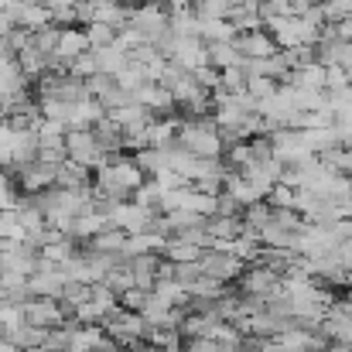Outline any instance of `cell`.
Returning a JSON list of instances; mask_svg holds the SVG:
<instances>
[{
	"instance_id": "cell-12",
	"label": "cell",
	"mask_w": 352,
	"mask_h": 352,
	"mask_svg": "<svg viewBox=\"0 0 352 352\" xmlns=\"http://www.w3.org/2000/svg\"><path fill=\"white\" fill-rule=\"evenodd\" d=\"M178 123L182 120L175 117H151V123H147V144L151 147H168L178 137Z\"/></svg>"
},
{
	"instance_id": "cell-23",
	"label": "cell",
	"mask_w": 352,
	"mask_h": 352,
	"mask_svg": "<svg viewBox=\"0 0 352 352\" xmlns=\"http://www.w3.org/2000/svg\"><path fill=\"white\" fill-rule=\"evenodd\" d=\"M117 34H120V28L107 24V21H89V24H86V41H89V48L117 45Z\"/></svg>"
},
{
	"instance_id": "cell-21",
	"label": "cell",
	"mask_w": 352,
	"mask_h": 352,
	"mask_svg": "<svg viewBox=\"0 0 352 352\" xmlns=\"http://www.w3.org/2000/svg\"><path fill=\"white\" fill-rule=\"evenodd\" d=\"M133 164L151 178V175H157L161 168H168V161H164V147H140V151H133Z\"/></svg>"
},
{
	"instance_id": "cell-44",
	"label": "cell",
	"mask_w": 352,
	"mask_h": 352,
	"mask_svg": "<svg viewBox=\"0 0 352 352\" xmlns=\"http://www.w3.org/2000/svg\"><path fill=\"white\" fill-rule=\"evenodd\" d=\"M69 352H86V349H76V346H72V349H69Z\"/></svg>"
},
{
	"instance_id": "cell-3",
	"label": "cell",
	"mask_w": 352,
	"mask_h": 352,
	"mask_svg": "<svg viewBox=\"0 0 352 352\" xmlns=\"http://www.w3.org/2000/svg\"><path fill=\"white\" fill-rule=\"evenodd\" d=\"M199 267H202V274L206 277H216V280H223V284H236V277L243 274V260L230 253V250H219V246H209V250H202V256H199Z\"/></svg>"
},
{
	"instance_id": "cell-14",
	"label": "cell",
	"mask_w": 352,
	"mask_h": 352,
	"mask_svg": "<svg viewBox=\"0 0 352 352\" xmlns=\"http://www.w3.org/2000/svg\"><path fill=\"white\" fill-rule=\"evenodd\" d=\"M151 294H157V298H161L164 305H171V308H185V301H188V287L178 284L175 277H157L154 287H151Z\"/></svg>"
},
{
	"instance_id": "cell-15",
	"label": "cell",
	"mask_w": 352,
	"mask_h": 352,
	"mask_svg": "<svg viewBox=\"0 0 352 352\" xmlns=\"http://www.w3.org/2000/svg\"><path fill=\"white\" fill-rule=\"evenodd\" d=\"M239 230H243V219H239V216H209V219H206V233L212 236V243L236 239Z\"/></svg>"
},
{
	"instance_id": "cell-33",
	"label": "cell",
	"mask_w": 352,
	"mask_h": 352,
	"mask_svg": "<svg viewBox=\"0 0 352 352\" xmlns=\"http://www.w3.org/2000/svg\"><path fill=\"white\" fill-rule=\"evenodd\" d=\"M31 34H34V31H28V28H21V24H17V28L3 38V48H7V52H14V55H21L24 48H31Z\"/></svg>"
},
{
	"instance_id": "cell-42",
	"label": "cell",
	"mask_w": 352,
	"mask_h": 352,
	"mask_svg": "<svg viewBox=\"0 0 352 352\" xmlns=\"http://www.w3.org/2000/svg\"><path fill=\"white\" fill-rule=\"evenodd\" d=\"M14 352H52V349H45V346H31V349H14Z\"/></svg>"
},
{
	"instance_id": "cell-13",
	"label": "cell",
	"mask_w": 352,
	"mask_h": 352,
	"mask_svg": "<svg viewBox=\"0 0 352 352\" xmlns=\"http://www.w3.org/2000/svg\"><path fill=\"white\" fill-rule=\"evenodd\" d=\"M10 10L17 14V24L28 28V31H38V28L52 24V10H48L45 3H38V0H31V3H24V7H10Z\"/></svg>"
},
{
	"instance_id": "cell-1",
	"label": "cell",
	"mask_w": 352,
	"mask_h": 352,
	"mask_svg": "<svg viewBox=\"0 0 352 352\" xmlns=\"http://www.w3.org/2000/svg\"><path fill=\"white\" fill-rule=\"evenodd\" d=\"M65 154H69L72 161L86 164L89 171H96L100 164L110 161V154L96 144V137H93L89 126H69V130H65Z\"/></svg>"
},
{
	"instance_id": "cell-19",
	"label": "cell",
	"mask_w": 352,
	"mask_h": 352,
	"mask_svg": "<svg viewBox=\"0 0 352 352\" xmlns=\"http://www.w3.org/2000/svg\"><path fill=\"white\" fill-rule=\"evenodd\" d=\"M93 55H96V65H100V72H107V76H117L120 69L126 65V58H130V52H123L120 45L93 48Z\"/></svg>"
},
{
	"instance_id": "cell-35",
	"label": "cell",
	"mask_w": 352,
	"mask_h": 352,
	"mask_svg": "<svg viewBox=\"0 0 352 352\" xmlns=\"http://www.w3.org/2000/svg\"><path fill=\"white\" fill-rule=\"evenodd\" d=\"M192 76H195V82H199L202 93H212L219 86V69H212V65H199Z\"/></svg>"
},
{
	"instance_id": "cell-26",
	"label": "cell",
	"mask_w": 352,
	"mask_h": 352,
	"mask_svg": "<svg viewBox=\"0 0 352 352\" xmlns=\"http://www.w3.org/2000/svg\"><path fill=\"white\" fill-rule=\"evenodd\" d=\"M219 93H226V96H236V93H243L246 89V69L243 65H230V69H223L219 72V86H216Z\"/></svg>"
},
{
	"instance_id": "cell-37",
	"label": "cell",
	"mask_w": 352,
	"mask_h": 352,
	"mask_svg": "<svg viewBox=\"0 0 352 352\" xmlns=\"http://www.w3.org/2000/svg\"><path fill=\"white\" fill-rule=\"evenodd\" d=\"M239 212H243V206H239L233 195L223 188V192L216 195V216H239Z\"/></svg>"
},
{
	"instance_id": "cell-17",
	"label": "cell",
	"mask_w": 352,
	"mask_h": 352,
	"mask_svg": "<svg viewBox=\"0 0 352 352\" xmlns=\"http://www.w3.org/2000/svg\"><path fill=\"white\" fill-rule=\"evenodd\" d=\"M206 58L212 69H230V65H239V52H236L233 41H209L206 45Z\"/></svg>"
},
{
	"instance_id": "cell-45",
	"label": "cell",
	"mask_w": 352,
	"mask_h": 352,
	"mask_svg": "<svg viewBox=\"0 0 352 352\" xmlns=\"http://www.w3.org/2000/svg\"><path fill=\"white\" fill-rule=\"evenodd\" d=\"M3 7H7V0H0V10H3Z\"/></svg>"
},
{
	"instance_id": "cell-41",
	"label": "cell",
	"mask_w": 352,
	"mask_h": 352,
	"mask_svg": "<svg viewBox=\"0 0 352 352\" xmlns=\"http://www.w3.org/2000/svg\"><path fill=\"white\" fill-rule=\"evenodd\" d=\"M336 34H339V41H352V17L336 21Z\"/></svg>"
},
{
	"instance_id": "cell-38",
	"label": "cell",
	"mask_w": 352,
	"mask_h": 352,
	"mask_svg": "<svg viewBox=\"0 0 352 352\" xmlns=\"http://www.w3.org/2000/svg\"><path fill=\"white\" fill-rule=\"evenodd\" d=\"M17 206V188L7 178V171H0V209H14Z\"/></svg>"
},
{
	"instance_id": "cell-10",
	"label": "cell",
	"mask_w": 352,
	"mask_h": 352,
	"mask_svg": "<svg viewBox=\"0 0 352 352\" xmlns=\"http://www.w3.org/2000/svg\"><path fill=\"white\" fill-rule=\"evenodd\" d=\"M55 185H58V188H86V185H93V171H89L86 164L65 157V161L55 168Z\"/></svg>"
},
{
	"instance_id": "cell-31",
	"label": "cell",
	"mask_w": 352,
	"mask_h": 352,
	"mask_svg": "<svg viewBox=\"0 0 352 352\" xmlns=\"http://www.w3.org/2000/svg\"><path fill=\"white\" fill-rule=\"evenodd\" d=\"M318 7H322V17L329 24H336L342 17H352V0H322Z\"/></svg>"
},
{
	"instance_id": "cell-43",
	"label": "cell",
	"mask_w": 352,
	"mask_h": 352,
	"mask_svg": "<svg viewBox=\"0 0 352 352\" xmlns=\"http://www.w3.org/2000/svg\"><path fill=\"white\" fill-rule=\"evenodd\" d=\"M140 3H157V7H164V3H171V0H140Z\"/></svg>"
},
{
	"instance_id": "cell-18",
	"label": "cell",
	"mask_w": 352,
	"mask_h": 352,
	"mask_svg": "<svg viewBox=\"0 0 352 352\" xmlns=\"http://www.w3.org/2000/svg\"><path fill=\"white\" fill-rule=\"evenodd\" d=\"M123 243H126V233L120 230V226H107V230H100L96 236H89V250H96V253H123Z\"/></svg>"
},
{
	"instance_id": "cell-11",
	"label": "cell",
	"mask_w": 352,
	"mask_h": 352,
	"mask_svg": "<svg viewBox=\"0 0 352 352\" xmlns=\"http://www.w3.org/2000/svg\"><path fill=\"white\" fill-rule=\"evenodd\" d=\"M93 137H96V144L107 151V154H120L123 151V126H120L113 117H103V120H96L93 126Z\"/></svg>"
},
{
	"instance_id": "cell-9",
	"label": "cell",
	"mask_w": 352,
	"mask_h": 352,
	"mask_svg": "<svg viewBox=\"0 0 352 352\" xmlns=\"http://www.w3.org/2000/svg\"><path fill=\"white\" fill-rule=\"evenodd\" d=\"M126 263H130V274H133V287L151 291V287H154V280H157L161 253H137V256H126Z\"/></svg>"
},
{
	"instance_id": "cell-16",
	"label": "cell",
	"mask_w": 352,
	"mask_h": 352,
	"mask_svg": "<svg viewBox=\"0 0 352 352\" xmlns=\"http://www.w3.org/2000/svg\"><path fill=\"white\" fill-rule=\"evenodd\" d=\"M236 31L233 24L226 21V17H206V21H199V38L209 45V41H233Z\"/></svg>"
},
{
	"instance_id": "cell-27",
	"label": "cell",
	"mask_w": 352,
	"mask_h": 352,
	"mask_svg": "<svg viewBox=\"0 0 352 352\" xmlns=\"http://www.w3.org/2000/svg\"><path fill=\"white\" fill-rule=\"evenodd\" d=\"M65 72H69V76H76V79H89V76H96V72H100V65H96L93 48H89V52H82V55H76V58L65 65Z\"/></svg>"
},
{
	"instance_id": "cell-25",
	"label": "cell",
	"mask_w": 352,
	"mask_h": 352,
	"mask_svg": "<svg viewBox=\"0 0 352 352\" xmlns=\"http://www.w3.org/2000/svg\"><path fill=\"white\" fill-rule=\"evenodd\" d=\"M89 294H93V287L86 284V280H65L62 284V294H58V301L72 311V308H79L82 301H89Z\"/></svg>"
},
{
	"instance_id": "cell-46",
	"label": "cell",
	"mask_w": 352,
	"mask_h": 352,
	"mask_svg": "<svg viewBox=\"0 0 352 352\" xmlns=\"http://www.w3.org/2000/svg\"><path fill=\"white\" fill-rule=\"evenodd\" d=\"M69 3H76V0H69Z\"/></svg>"
},
{
	"instance_id": "cell-7",
	"label": "cell",
	"mask_w": 352,
	"mask_h": 352,
	"mask_svg": "<svg viewBox=\"0 0 352 352\" xmlns=\"http://www.w3.org/2000/svg\"><path fill=\"white\" fill-rule=\"evenodd\" d=\"M171 62L182 65L185 72H195L199 65H209V58H206V41H202V38H178V34H175Z\"/></svg>"
},
{
	"instance_id": "cell-24",
	"label": "cell",
	"mask_w": 352,
	"mask_h": 352,
	"mask_svg": "<svg viewBox=\"0 0 352 352\" xmlns=\"http://www.w3.org/2000/svg\"><path fill=\"white\" fill-rule=\"evenodd\" d=\"M270 202L267 199H260V202H250V206H243V212H239V219H243V226H250V230H263L267 223H270Z\"/></svg>"
},
{
	"instance_id": "cell-20",
	"label": "cell",
	"mask_w": 352,
	"mask_h": 352,
	"mask_svg": "<svg viewBox=\"0 0 352 352\" xmlns=\"http://www.w3.org/2000/svg\"><path fill=\"white\" fill-rule=\"evenodd\" d=\"M113 79H117L120 89H126V93H133L137 86L151 82V76H147V65H144V62H133V58H126V65L120 69Z\"/></svg>"
},
{
	"instance_id": "cell-6",
	"label": "cell",
	"mask_w": 352,
	"mask_h": 352,
	"mask_svg": "<svg viewBox=\"0 0 352 352\" xmlns=\"http://www.w3.org/2000/svg\"><path fill=\"white\" fill-rule=\"evenodd\" d=\"M130 96H133V103H140V107L151 110L154 117H171V113H175V100H171V93H168L161 82H144V86H137Z\"/></svg>"
},
{
	"instance_id": "cell-32",
	"label": "cell",
	"mask_w": 352,
	"mask_h": 352,
	"mask_svg": "<svg viewBox=\"0 0 352 352\" xmlns=\"http://www.w3.org/2000/svg\"><path fill=\"white\" fill-rule=\"evenodd\" d=\"M294 192L298 188H291V185H274L270 192H267V202L274 206V209H294Z\"/></svg>"
},
{
	"instance_id": "cell-8",
	"label": "cell",
	"mask_w": 352,
	"mask_h": 352,
	"mask_svg": "<svg viewBox=\"0 0 352 352\" xmlns=\"http://www.w3.org/2000/svg\"><path fill=\"white\" fill-rule=\"evenodd\" d=\"M55 168H58V164L31 161V164H24V168H21V171H14V175L21 178V188H24L28 195H34V192H45V188H52V185H55Z\"/></svg>"
},
{
	"instance_id": "cell-47",
	"label": "cell",
	"mask_w": 352,
	"mask_h": 352,
	"mask_svg": "<svg viewBox=\"0 0 352 352\" xmlns=\"http://www.w3.org/2000/svg\"><path fill=\"white\" fill-rule=\"evenodd\" d=\"M243 352H246V349H243Z\"/></svg>"
},
{
	"instance_id": "cell-28",
	"label": "cell",
	"mask_w": 352,
	"mask_h": 352,
	"mask_svg": "<svg viewBox=\"0 0 352 352\" xmlns=\"http://www.w3.org/2000/svg\"><path fill=\"white\" fill-rule=\"evenodd\" d=\"M192 14L199 21H206V17H226L230 14V0H192Z\"/></svg>"
},
{
	"instance_id": "cell-30",
	"label": "cell",
	"mask_w": 352,
	"mask_h": 352,
	"mask_svg": "<svg viewBox=\"0 0 352 352\" xmlns=\"http://www.w3.org/2000/svg\"><path fill=\"white\" fill-rule=\"evenodd\" d=\"M103 315H107V311H103L93 298H89V301H82L79 308H72V318H76L79 325H100V322H103Z\"/></svg>"
},
{
	"instance_id": "cell-5",
	"label": "cell",
	"mask_w": 352,
	"mask_h": 352,
	"mask_svg": "<svg viewBox=\"0 0 352 352\" xmlns=\"http://www.w3.org/2000/svg\"><path fill=\"white\" fill-rule=\"evenodd\" d=\"M236 52H239V62H253V58H267L277 52V41L270 38V31L256 28V31H239L233 38Z\"/></svg>"
},
{
	"instance_id": "cell-40",
	"label": "cell",
	"mask_w": 352,
	"mask_h": 352,
	"mask_svg": "<svg viewBox=\"0 0 352 352\" xmlns=\"http://www.w3.org/2000/svg\"><path fill=\"white\" fill-rule=\"evenodd\" d=\"M14 28H17V14H14L10 7H3V10H0V38H7Z\"/></svg>"
},
{
	"instance_id": "cell-39",
	"label": "cell",
	"mask_w": 352,
	"mask_h": 352,
	"mask_svg": "<svg viewBox=\"0 0 352 352\" xmlns=\"http://www.w3.org/2000/svg\"><path fill=\"white\" fill-rule=\"evenodd\" d=\"M182 352H219V342L212 336H199V339H188V346Z\"/></svg>"
},
{
	"instance_id": "cell-22",
	"label": "cell",
	"mask_w": 352,
	"mask_h": 352,
	"mask_svg": "<svg viewBox=\"0 0 352 352\" xmlns=\"http://www.w3.org/2000/svg\"><path fill=\"white\" fill-rule=\"evenodd\" d=\"M226 21L233 24L236 31H256V28H260V14H256L253 3H230Z\"/></svg>"
},
{
	"instance_id": "cell-34",
	"label": "cell",
	"mask_w": 352,
	"mask_h": 352,
	"mask_svg": "<svg viewBox=\"0 0 352 352\" xmlns=\"http://www.w3.org/2000/svg\"><path fill=\"white\" fill-rule=\"evenodd\" d=\"M147 294L151 291H144V287H126L123 294H117V301H120V308H126V311H140L144 301H147Z\"/></svg>"
},
{
	"instance_id": "cell-36",
	"label": "cell",
	"mask_w": 352,
	"mask_h": 352,
	"mask_svg": "<svg viewBox=\"0 0 352 352\" xmlns=\"http://www.w3.org/2000/svg\"><path fill=\"white\" fill-rule=\"evenodd\" d=\"M202 277V267H199V260H188V263H175V280L178 284H192V280H199Z\"/></svg>"
},
{
	"instance_id": "cell-29",
	"label": "cell",
	"mask_w": 352,
	"mask_h": 352,
	"mask_svg": "<svg viewBox=\"0 0 352 352\" xmlns=\"http://www.w3.org/2000/svg\"><path fill=\"white\" fill-rule=\"evenodd\" d=\"M243 93H250L253 100H267V96H274L277 93V82L274 79H267V76H246V89Z\"/></svg>"
},
{
	"instance_id": "cell-2",
	"label": "cell",
	"mask_w": 352,
	"mask_h": 352,
	"mask_svg": "<svg viewBox=\"0 0 352 352\" xmlns=\"http://www.w3.org/2000/svg\"><path fill=\"white\" fill-rule=\"evenodd\" d=\"M24 322H28V325H38V329H55V325H69V322H72V311H69L58 298L31 294V298L24 301Z\"/></svg>"
},
{
	"instance_id": "cell-4",
	"label": "cell",
	"mask_w": 352,
	"mask_h": 352,
	"mask_svg": "<svg viewBox=\"0 0 352 352\" xmlns=\"http://www.w3.org/2000/svg\"><path fill=\"white\" fill-rule=\"evenodd\" d=\"M126 24H130L147 45H154L161 34H168V10L157 7V3H140V7H133V14H130Z\"/></svg>"
}]
</instances>
